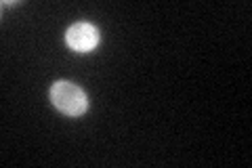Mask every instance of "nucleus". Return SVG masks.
<instances>
[{
	"label": "nucleus",
	"instance_id": "nucleus-2",
	"mask_svg": "<svg viewBox=\"0 0 252 168\" xmlns=\"http://www.w3.org/2000/svg\"><path fill=\"white\" fill-rule=\"evenodd\" d=\"M65 42L69 49H74L78 53H89L99 44V30L93 23H74L72 28L65 32Z\"/></svg>",
	"mask_w": 252,
	"mask_h": 168
},
{
	"label": "nucleus",
	"instance_id": "nucleus-1",
	"mask_svg": "<svg viewBox=\"0 0 252 168\" xmlns=\"http://www.w3.org/2000/svg\"><path fill=\"white\" fill-rule=\"evenodd\" d=\"M51 101L65 116H82L89 107L84 91L78 84L65 82V80H59L51 86Z\"/></svg>",
	"mask_w": 252,
	"mask_h": 168
}]
</instances>
